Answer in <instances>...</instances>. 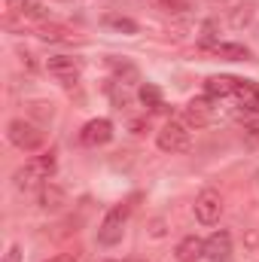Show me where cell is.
<instances>
[{"mask_svg":"<svg viewBox=\"0 0 259 262\" xmlns=\"http://www.w3.org/2000/svg\"><path fill=\"white\" fill-rule=\"evenodd\" d=\"M55 168H58V159H55V149H49V152H40V156H34L31 162H25L18 171H15V186L18 189H34V186H43V183H49V177L55 174Z\"/></svg>","mask_w":259,"mask_h":262,"instance_id":"cell-1","label":"cell"},{"mask_svg":"<svg viewBox=\"0 0 259 262\" xmlns=\"http://www.w3.org/2000/svg\"><path fill=\"white\" fill-rule=\"evenodd\" d=\"M6 137H9V143H12L15 149H21V152H34V149H40L43 140H46V134L40 131V125H34V122H28V119H12V122L6 125Z\"/></svg>","mask_w":259,"mask_h":262,"instance_id":"cell-2","label":"cell"},{"mask_svg":"<svg viewBox=\"0 0 259 262\" xmlns=\"http://www.w3.org/2000/svg\"><path fill=\"white\" fill-rule=\"evenodd\" d=\"M131 204H116L107 210V216L101 220V229H98V241L104 247H113L122 241V232H125V223H128Z\"/></svg>","mask_w":259,"mask_h":262,"instance_id":"cell-3","label":"cell"},{"mask_svg":"<svg viewBox=\"0 0 259 262\" xmlns=\"http://www.w3.org/2000/svg\"><path fill=\"white\" fill-rule=\"evenodd\" d=\"M156 143H159V149L162 152H186L189 149V125L186 122H177V119H171V122H165L159 134H156Z\"/></svg>","mask_w":259,"mask_h":262,"instance_id":"cell-4","label":"cell"},{"mask_svg":"<svg viewBox=\"0 0 259 262\" xmlns=\"http://www.w3.org/2000/svg\"><path fill=\"white\" fill-rule=\"evenodd\" d=\"M220 213H223V195H220L217 189H204V192H198V198H195V216H198L201 226H213V223H220Z\"/></svg>","mask_w":259,"mask_h":262,"instance_id":"cell-5","label":"cell"},{"mask_svg":"<svg viewBox=\"0 0 259 262\" xmlns=\"http://www.w3.org/2000/svg\"><path fill=\"white\" fill-rule=\"evenodd\" d=\"M79 140H82L85 146H104V143H110V140H113V122L104 119V116L85 122L82 131H79Z\"/></svg>","mask_w":259,"mask_h":262,"instance_id":"cell-6","label":"cell"},{"mask_svg":"<svg viewBox=\"0 0 259 262\" xmlns=\"http://www.w3.org/2000/svg\"><path fill=\"white\" fill-rule=\"evenodd\" d=\"M183 122L189 128H207L213 122V107L204 101V98H192L186 107H183Z\"/></svg>","mask_w":259,"mask_h":262,"instance_id":"cell-7","label":"cell"},{"mask_svg":"<svg viewBox=\"0 0 259 262\" xmlns=\"http://www.w3.org/2000/svg\"><path fill=\"white\" fill-rule=\"evenodd\" d=\"M46 70H49L58 82H64V85H70V82L79 79V64H76L70 55H52V58H46Z\"/></svg>","mask_w":259,"mask_h":262,"instance_id":"cell-8","label":"cell"},{"mask_svg":"<svg viewBox=\"0 0 259 262\" xmlns=\"http://www.w3.org/2000/svg\"><path fill=\"white\" fill-rule=\"evenodd\" d=\"M204 256L210 262H223L232 256V235L226 232V229H220V232H213L207 241H204Z\"/></svg>","mask_w":259,"mask_h":262,"instance_id":"cell-9","label":"cell"},{"mask_svg":"<svg viewBox=\"0 0 259 262\" xmlns=\"http://www.w3.org/2000/svg\"><path fill=\"white\" fill-rule=\"evenodd\" d=\"M37 204L43 207V210H61L67 204V192L64 186H58V183H43L40 186V192H37Z\"/></svg>","mask_w":259,"mask_h":262,"instance_id":"cell-10","label":"cell"},{"mask_svg":"<svg viewBox=\"0 0 259 262\" xmlns=\"http://www.w3.org/2000/svg\"><path fill=\"white\" fill-rule=\"evenodd\" d=\"M6 12L9 15H21V18H34V21H46L49 18V12L37 0H6Z\"/></svg>","mask_w":259,"mask_h":262,"instance_id":"cell-11","label":"cell"},{"mask_svg":"<svg viewBox=\"0 0 259 262\" xmlns=\"http://www.w3.org/2000/svg\"><path fill=\"white\" fill-rule=\"evenodd\" d=\"M238 85H241V79H235V76H210V79H204V95L207 98H229L238 92Z\"/></svg>","mask_w":259,"mask_h":262,"instance_id":"cell-12","label":"cell"},{"mask_svg":"<svg viewBox=\"0 0 259 262\" xmlns=\"http://www.w3.org/2000/svg\"><path fill=\"white\" fill-rule=\"evenodd\" d=\"M37 37H40V40H49V43H73V40H79L70 28H64V25H55V21H40Z\"/></svg>","mask_w":259,"mask_h":262,"instance_id":"cell-13","label":"cell"},{"mask_svg":"<svg viewBox=\"0 0 259 262\" xmlns=\"http://www.w3.org/2000/svg\"><path fill=\"white\" fill-rule=\"evenodd\" d=\"M174 256H177L180 262H195L198 256H204V241H201V238H195V235L183 238V241L177 244Z\"/></svg>","mask_w":259,"mask_h":262,"instance_id":"cell-14","label":"cell"},{"mask_svg":"<svg viewBox=\"0 0 259 262\" xmlns=\"http://www.w3.org/2000/svg\"><path fill=\"white\" fill-rule=\"evenodd\" d=\"M210 52L220 55V58H226V61H247L250 58V49L241 46V43H213Z\"/></svg>","mask_w":259,"mask_h":262,"instance_id":"cell-15","label":"cell"},{"mask_svg":"<svg viewBox=\"0 0 259 262\" xmlns=\"http://www.w3.org/2000/svg\"><path fill=\"white\" fill-rule=\"evenodd\" d=\"M235 98L241 101V107H244V110H250V113H256V116H259V85L241 79V85H238Z\"/></svg>","mask_w":259,"mask_h":262,"instance_id":"cell-16","label":"cell"},{"mask_svg":"<svg viewBox=\"0 0 259 262\" xmlns=\"http://www.w3.org/2000/svg\"><path fill=\"white\" fill-rule=\"evenodd\" d=\"M107 64H110V70H113V76H116L119 82H125V85H134V82L140 79L137 67L131 64V61H119V58H110Z\"/></svg>","mask_w":259,"mask_h":262,"instance_id":"cell-17","label":"cell"},{"mask_svg":"<svg viewBox=\"0 0 259 262\" xmlns=\"http://www.w3.org/2000/svg\"><path fill=\"white\" fill-rule=\"evenodd\" d=\"M137 98H140V104L149 107V110H162V107H165V104H162V89L153 85V82H143L140 92H137Z\"/></svg>","mask_w":259,"mask_h":262,"instance_id":"cell-18","label":"cell"},{"mask_svg":"<svg viewBox=\"0 0 259 262\" xmlns=\"http://www.w3.org/2000/svg\"><path fill=\"white\" fill-rule=\"evenodd\" d=\"M229 21L232 28H244L253 21V3H238L235 9H229Z\"/></svg>","mask_w":259,"mask_h":262,"instance_id":"cell-19","label":"cell"},{"mask_svg":"<svg viewBox=\"0 0 259 262\" xmlns=\"http://www.w3.org/2000/svg\"><path fill=\"white\" fill-rule=\"evenodd\" d=\"M104 25L122 34H137V21H131L128 15H104Z\"/></svg>","mask_w":259,"mask_h":262,"instance_id":"cell-20","label":"cell"},{"mask_svg":"<svg viewBox=\"0 0 259 262\" xmlns=\"http://www.w3.org/2000/svg\"><path fill=\"white\" fill-rule=\"evenodd\" d=\"M244 140H247L253 149H259V119H247V122H244Z\"/></svg>","mask_w":259,"mask_h":262,"instance_id":"cell-21","label":"cell"},{"mask_svg":"<svg viewBox=\"0 0 259 262\" xmlns=\"http://www.w3.org/2000/svg\"><path fill=\"white\" fill-rule=\"evenodd\" d=\"M162 3V9H168V12H183L186 9V0H159Z\"/></svg>","mask_w":259,"mask_h":262,"instance_id":"cell-22","label":"cell"},{"mask_svg":"<svg viewBox=\"0 0 259 262\" xmlns=\"http://www.w3.org/2000/svg\"><path fill=\"white\" fill-rule=\"evenodd\" d=\"M244 247H250L253 253H259V232H247L244 235Z\"/></svg>","mask_w":259,"mask_h":262,"instance_id":"cell-23","label":"cell"},{"mask_svg":"<svg viewBox=\"0 0 259 262\" xmlns=\"http://www.w3.org/2000/svg\"><path fill=\"white\" fill-rule=\"evenodd\" d=\"M3 262H21V247L18 244H12L9 250H6V259Z\"/></svg>","mask_w":259,"mask_h":262,"instance_id":"cell-24","label":"cell"},{"mask_svg":"<svg viewBox=\"0 0 259 262\" xmlns=\"http://www.w3.org/2000/svg\"><path fill=\"white\" fill-rule=\"evenodd\" d=\"M149 226H153V229H149V235H153V238H162V235H165V229H162L165 223H162V220H153Z\"/></svg>","mask_w":259,"mask_h":262,"instance_id":"cell-25","label":"cell"},{"mask_svg":"<svg viewBox=\"0 0 259 262\" xmlns=\"http://www.w3.org/2000/svg\"><path fill=\"white\" fill-rule=\"evenodd\" d=\"M49 262H76V256H70V253H58V256H52Z\"/></svg>","mask_w":259,"mask_h":262,"instance_id":"cell-26","label":"cell"},{"mask_svg":"<svg viewBox=\"0 0 259 262\" xmlns=\"http://www.w3.org/2000/svg\"><path fill=\"white\" fill-rule=\"evenodd\" d=\"M256 186H259V171H256Z\"/></svg>","mask_w":259,"mask_h":262,"instance_id":"cell-27","label":"cell"},{"mask_svg":"<svg viewBox=\"0 0 259 262\" xmlns=\"http://www.w3.org/2000/svg\"><path fill=\"white\" fill-rule=\"evenodd\" d=\"M61 3H70V0H61Z\"/></svg>","mask_w":259,"mask_h":262,"instance_id":"cell-28","label":"cell"},{"mask_svg":"<svg viewBox=\"0 0 259 262\" xmlns=\"http://www.w3.org/2000/svg\"><path fill=\"white\" fill-rule=\"evenodd\" d=\"M223 262H232V259H223Z\"/></svg>","mask_w":259,"mask_h":262,"instance_id":"cell-29","label":"cell"},{"mask_svg":"<svg viewBox=\"0 0 259 262\" xmlns=\"http://www.w3.org/2000/svg\"><path fill=\"white\" fill-rule=\"evenodd\" d=\"M107 262H116V259H107Z\"/></svg>","mask_w":259,"mask_h":262,"instance_id":"cell-30","label":"cell"}]
</instances>
